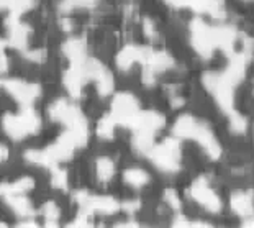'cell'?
Instances as JSON below:
<instances>
[{
	"label": "cell",
	"instance_id": "1",
	"mask_svg": "<svg viewBox=\"0 0 254 228\" xmlns=\"http://www.w3.org/2000/svg\"><path fill=\"white\" fill-rule=\"evenodd\" d=\"M127 176H128V182L133 184V186H143L146 179H148L146 172L141 169H129Z\"/></svg>",
	"mask_w": 254,
	"mask_h": 228
}]
</instances>
